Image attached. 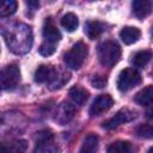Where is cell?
I'll use <instances>...</instances> for the list:
<instances>
[{
  "instance_id": "1",
  "label": "cell",
  "mask_w": 153,
  "mask_h": 153,
  "mask_svg": "<svg viewBox=\"0 0 153 153\" xmlns=\"http://www.w3.org/2000/svg\"><path fill=\"white\" fill-rule=\"evenodd\" d=\"M121 57V47L115 41H105L98 47V59L104 67H112Z\"/></svg>"
},
{
  "instance_id": "2",
  "label": "cell",
  "mask_w": 153,
  "mask_h": 153,
  "mask_svg": "<svg viewBox=\"0 0 153 153\" xmlns=\"http://www.w3.org/2000/svg\"><path fill=\"white\" fill-rule=\"evenodd\" d=\"M87 53H88L87 45L81 41L76 42L65 54V62H66L67 67H69L72 69H79L82 66V63L87 56Z\"/></svg>"
},
{
  "instance_id": "3",
  "label": "cell",
  "mask_w": 153,
  "mask_h": 153,
  "mask_svg": "<svg viewBox=\"0 0 153 153\" xmlns=\"http://www.w3.org/2000/svg\"><path fill=\"white\" fill-rule=\"evenodd\" d=\"M141 82L140 73L134 68H124L121 71L117 79V88L122 92H127Z\"/></svg>"
},
{
  "instance_id": "4",
  "label": "cell",
  "mask_w": 153,
  "mask_h": 153,
  "mask_svg": "<svg viewBox=\"0 0 153 153\" xmlns=\"http://www.w3.org/2000/svg\"><path fill=\"white\" fill-rule=\"evenodd\" d=\"M1 87L2 90H13L20 82V71L17 65H8L1 71Z\"/></svg>"
},
{
  "instance_id": "5",
  "label": "cell",
  "mask_w": 153,
  "mask_h": 153,
  "mask_svg": "<svg viewBox=\"0 0 153 153\" xmlns=\"http://www.w3.org/2000/svg\"><path fill=\"white\" fill-rule=\"evenodd\" d=\"M134 118H135V114L131 110H129V109H121L111 118L104 121L102 127L104 129H114V128H116V127H118V126H121L123 123L130 122Z\"/></svg>"
},
{
  "instance_id": "6",
  "label": "cell",
  "mask_w": 153,
  "mask_h": 153,
  "mask_svg": "<svg viewBox=\"0 0 153 153\" xmlns=\"http://www.w3.org/2000/svg\"><path fill=\"white\" fill-rule=\"evenodd\" d=\"M54 135L50 130H41L37 133L36 137V149L33 153H51L55 151L53 146Z\"/></svg>"
},
{
  "instance_id": "7",
  "label": "cell",
  "mask_w": 153,
  "mask_h": 153,
  "mask_svg": "<svg viewBox=\"0 0 153 153\" xmlns=\"http://www.w3.org/2000/svg\"><path fill=\"white\" fill-rule=\"evenodd\" d=\"M114 105V99L110 94H99L90 106V115L92 117L99 116L108 111Z\"/></svg>"
},
{
  "instance_id": "8",
  "label": "cell",
  "mask_w": 153,
  "mask_h": 153,
  "mask_svg": "<svg viewBox=\"0 0 153 153\" xmlns=\"http://www.w3.org/2000/svg\"><path fill=\"white\" fill-rule=\"evenodd\" d=\"M57 73L54 67L48 66V65H41L35 72V81L38 84H44L49 82V85L55 80Z\"/></svg>"
},
{
  "instance_id": "9",
  "label": "cell",
  "mask_w": 153,
  "mask_h": 153,
  "mask_svg": "<svg viewBox=\"0 0 153 153\" xmlns=\"http://www.w3.org/2000/svg\"><path fill=\"white\" fill-rule=\"evenodd\" d=\"M131 8L136 18L143 19L152 12V4L147 0H135L131 2Z\"/></svg>"
},
{
  "instance_id": "10",
  "label": "cell",
  "mask_w": 153,
  "mask_h": 153,
  "mask_svg": "<svg viewBox=\"0 0 153 153\" xmlns=\"http://www.w3.org/2000/svg\"><path fill=\"white\" fill-rule=\"evenodd\" d=\"M105 27L106 25L104 23L99 20H91V22H87L85 25V33L87 35L88 38L96 39L105 31Z\"/></svg>"
},
{
  "instance_id": "11",
  "label": "cell",
  "mask_w": 153,
  "mask_h": 153,
  "mask_svg": "<svg viewBox=\"0 0 153 153\" xmlns=\"http://www.w3.org/2000/svg\"><path fill=\"white\" fill-rule=\"evenodd\" d=\"M140 36H141V31L135 26H126L120 32V37L126 44H133L137 42Z\"/></svg>"
},
{
  "instance_id": "12",
  "label": "cell",
  "mask_w": 153,
  "mask_h": 153,
  "mask_svg": "<svg viewBox=\"0 0 153 153\" xmlns=\"http://www.w3.org/2000/svg\"><path fill=\"white\" fill-rule=\"evenodd\" d=\"M135 102L141 106H147L153 104V85L143 87L135 96Z\"/></svg>"
},
{
  "instance_id": "13",
  "label": "cell",
  "mask_w": 153,
  "mask_h": 153,
  "mask_svg": "<svg viewBox=\"0 0 153 153\" xmlns=\"http://www.w3.org/2000/svg\"><path fill=\"white\" fill-rule=\"evenodd\" d=\"M74 111H75V109H74V106L72 104H69V103H62L61 106H60V109H59V111H57L56 120L61 124H65L66 122H68V121H71L73 118Z\"/></svg>"
},
{
  "instance_id": "14",
  "label": "cell",
  "mask_w": 153,
  "mask_h": 153,
  "mask_svg": "<svg viewBox=\"0 0 153 153\" xmlns=\"http://www.w3.org/2000/svg\"><path fill=\"white\" fill-rule=\"evenodd\" d=\"M69 97L72 98V100L75 103V104H79V105H81V104H84L86 100H87V98H88V91L86 90V88H84V87H81V86H73L71 90H69Z\"/></svg>"
},
{
  "instance_id": "15",
  "label": "cell",
  "mask_w": 153,
  "mask_h": 153,
  "mask_svg": "<svg viewBox=\"0 0 153 153\" xmlns=\"http://www.w3.org/2000/svg\"><path fill=\"white\" fill-rule=\"evenodd\" d=\"M43 37L47 39V42L55 43V42H59L61 39V32L59 31V29L54 24L47 23L43 26Z\"/></svg>"
},
{
  "instance_id": "16",
  "label": "cell",
  "mask_w": 153,
  "mask_h": 153,
  "mask_svg": "<svg viewBox=\"0 0 153 153\" xmlns=\"http://www.w3.org/2000/svg\"><path fill=\"white\" fill-rule=\"evenodd\" d=\"M133 152H134L133 145L129 141H124V140L115 141L108 147V153H133Z\"/></svg>"
},
{
  "instance_id": "17",
  "label": "cell",
  "mask_w": 153,
  "mask_h": 153,
  "mask_svg": "<svg viewBox=\"0 0 153 153\" xmlns=\"http://www.w3.org/2000/svg\"><path fill=\"white\" fill-rule=\"evenodd\" d=\"M98 149V136L96 134H90L84 139L80 148V153H96Z\"/></svg>"
},
{
  "instance_id": "18",
  "label": "cell",
  "mask_w": 153,
  "mask_h": 153,
  "mask_svg": "<svg viewBox=\"0 0 153 153\" xmlns=\"http://www.w3.org/2000/svg\"><path fill=\"white\" fill-rule=\"evenodd\" d=\"M61 25L63 26V29H65L66 31L73 32V31L76 30V27H78V25H79L78 17H76L74 13L69 12V13H67V14H65V16L62 17V19H61Z\"/></svg>"
},
{
  "instance_id": "19",
  "label": "cell",
  "mask_w": 153,
  "mask_h": 153,
  "mask_svg": "<svg viewBox=\"0 0 153 153\" xmlns=\"http://www.w3.org/2000/svg\"><path fill=\"white\" fill-rule=\"evenodd\" d=\"M151 59H152V53L149 50H140L133 56L131 62L135 67L142 68L151 61Z\"/></svg>"
},
{
  "instance_id": "20",
  "label": "cell",
  "mask_w": 153,
  "mask_h": 153,
  "mask_svg": "<svg viewBox=\"0 0 153 153\" xmlns=\"http://www.w3.org/2000/svg\"><path fill=\"white\" fill-rule=\"evenodd\" d=\"M17 6H18V4L14 0L4 1L0 6V16L1 17H8V16L13 14L17 11Z\"/></svg>"
},
{
  "instance_id": "21",
  "label": "cell",
  "mask_w": 153,
  "mask_h": 153,
  "mask_svg": "<svg viewBox=\"0 0 153 153\" xmlns=\"http://www.w3.org/2000/svg\"><path fill=\"white\" fill-rule=\"evenodd\" d=\"M136 134H137V136L141 137V139L153 140V124H151V123L140 124V126L136 128Z\"/></svg>"
},
{
  "instance_id": "22",
  "label": "cell",
  "mask_w": 153,
  "mask_h": 153,
  "mask_svg": "<svg viewBox=\"0 0 153 153\" xmlns=\"http://www.w3.org/2000/svg\"><path fill=\"white\" fill-rule=\"evenodd\" d=\"M56 48H55V44L54 43H49V42H45V43H42L38 48V53L42 55V56H50L55 53Z\"/></svg>"
},
{
  "instance_id": "23",
  "label": "cell",
  "mask_w": 153,
  "mask_h": 153,
  "mask_svg": "<svg viewBox=\"0 0 153 153\" xmlns=\"http://www.w3.org/2000/svg\"><path fill=\"white\" fill-rule=\"evenodd\" d=\"M26 148H27V143L25 140H17L11 145L10 151L12 153H24Z\"/></svg>"
},
{
  "instance_id": "24",
  "label": "cell",
  "mask_w": 153,
  "mask_h": 153,
  "mask_svg": "<svg viewBox=\"0 0 153 153\" xmlns=\"http://www.w3.org/2000/svg\"><path fill=\"white\" fill-rule=\"evenodd\" d=\"M108 82V79L106 76L104 75H93L92 79H91V84L93 87H97V88H103Z\"/></svg>"
},
{
  "instance_id": "25",
  "label": "cell",
  "mask_w": 153,
  "mask_h": 153,
  "mask_svg": "<svg viewBox=\"0 0 153 153\" xmlns=\"http://www.w3.org/2000/svg\"><path fill=\"white\" fill-rule=\"evenodd\" d=\"M26 5H27V6H31V7H33V8H37V7L39 6V2H38V1H26Z\"/></svg>"
},
{
  "instance_id": "26",
  "label": "cell",
  "mask_w": 153,
  "mask_h": 153,
  "mask_svg": "<svg viewBox=\"0 0 153 153\" xmlns=\"http://www.w3.org/2000/svg\"><path fill=\"white\" fill-rule=\"evenodd\" d=\"M1 153H12V152H11L10 148H7L6 146H2V147H1Z\"/></svg>"
},
{
  "instance_id": "27",
  "label": "cell",
  "mask_w": 153,
  "mask_h": 153,
  "mask_svg": "<svg viewBox=\"0 0 153 153\" xmlns=\"http://www.w3.org/2000/svg\"><path fill=\"white\" fill-rule=\"evenodd\" d=\"M147 117H148V118H153V108H151V109L147 111Z\"/></svg>"
},
{
  "instance_id": "28",
  "label": "cell",
  "mask_w": 153,
  "mask_h": 153,
  "mask_svg": "<svg viewBox=\"0 0 153 153\" xmlns=\"http://www.w3.org/2000/svg\"><path fill=\"white\" fill-rule=\"evenodd\" d=\"M147 153H153V147H151L149 149H148V152Z\"/></svg>"
}]
</instances>
